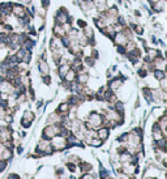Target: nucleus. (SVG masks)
<instances>
[{
	"label": "nucleus",
	"mask_w": 167,
	"mask_h": 179,
	"mask_svg": "<svg viewBox=\"0 0 167 179\" xmlns=\"http://www.w3.org/2000/svg\"><path fill=\"white\" fill-rule=\"evenodd\" d=\"M77 24H78V26L82 28V29L86 26V22H85V21H82V20H78V21H77Z\"/></svg>",
	"instance_id": "2eb2a0df"
},
{
	"label": "nucleus",
	"mask_w": 167,
	"mask_h": 179,
	"mask_svg": "<svg viewBox=\"0 0 167 179\" xmlns=\"http://www.w3.org/2000/svg\"><path fill=\"white\" fill-rule=\"evenodd\" d=\"M71 69V65L69 64H67V63H64V64H61L60 65V68H59V73H60V76L61 77H64L65 76V73Z\"/></svg>",
	"instance_id": "9b49d317"
},
{
	"label": "nucleus",
	"mask_w": 167,
	"mask_h": 179,
	"mask_svg": "<svg viewBox=\"0 0 167 179\" xmlns=\"http://www.w3.org/2000/svg\"><path fill=\"white\" fill-rule=\"evenodd\" d=\"M121 84H123V80L121 79H114L112 81H110V90L111 91L117 90L121 86Z\"/></svg>",
	"instance_id": "0eeeda50"
},
{
	"label": "nucleus",
	"mask_w": 167,
	"mask_h": 179,
	"mask_svg": "<svg viewBox=\"0 0 167 179\" xmlns=\"http://www.w3.org/2000/svg\"><path fill=\"white\" fill-rule=\"evenodd\" d=\"M11 156H12L11 151H9V149H6V151H4V152L2 153V156H0V158H2V161H7V159L11 158Z\"/></svg>",
	"instance_id": "ddd939ff"
},
{
	"label": "nucleus",
	"mask_w": 167,
	"mask_h": 179,
	"mask_svg": "<svg viewBox=\"0 0 167 179\" xmlns=\"http://www.w3.org/2000/svg\"><path fill=\"white\" fill-rule=\"evenodd\" d=\"M51 141V149L52 151H63L65 147H67V140L65 137L60 136V135H56V136H54Z\"/></svg>",
	"instance_id": "f03ea898"
},
{
	"label": "nucleus",
	"mask_w": 167,
	"mask_h": 179,
	"mask_svg": "<svg viewBox=\"0 0 167 179\" xmlns=\"http://www.w3.org/2000/svg\"><path fill=\"white\" fill-rule=\"evenodd\" d=\"M109 133H110V131H109V128H101L99 131L97 132V136H98V139L101 140V141H105V140L109 137Z\"/></svg>",
	"instance_id": "6e6552de"
},
{
	"label": "nucleus",
	"mask_w": 167,
	"mask_h": 179,
	"mask_svg": "<svg viewBox=\"0 0 167 179\" xmlns=\"http://www.w3.org/2000/svg\"><path fill=\"white\" fill-rule=\"evenodd\" d=\"M60 127L59 124H52V125H47V127L43 129V137L47 140H51L54 136H56L60 132Z\"/></svg>",
	"instance_id": "7ed1b4c3"
},
{
	"label": "nucleus",
	"mask_w": 167,
	"mask_h": 179,
	"mask_svg": "<svg viewBox=\"0 0 167 179\" xmlns=\"http://www.w3.org/2000/svg\"><path fill=\"white\" fill-rule=\"evenodd\" d=\"M81 179H93L91 174H84V177H81Z\"/></svg>",
	"instance_id": "dca6fc26"
},
{
	"label": "nucleus",
	"mask_w": 167,
	"mask_h": 179,
	"mask_svg": "<svg viewBox=\"0 0 167 179\" xmlns=\"http://www.w3.org/2000/svg\"><path fill=\"white\" fill-rule=\"evenodd\" d=\"M39 69H41V73L43 76H47L48 75L50 68H48V64L46 63V60H41V62H39Z\"/></svg>",
	"instance_id": "1a4fd4ad"
},
{
	"label": "nucleus",
	"mask_w": 167,
	"mask_h": 179,
	"mask_svg": "<svg viewBox=\"0 0 167 179\" xmlns=\"http://www.w3.org/2000/svg\"><path fill=\"white\" fill-rule=\"evenodd\" d=\"M76 76H77V73H76V71L73 69V68H71L69 71L65 73V76H64V79H65V81L67 83H73V81L76 80Z\"/></svg>",
	"instance_id": "423d86ee"
},
{
	"label": "nucleus",
	"mask_w": 167,
	"mask_h": 179,
	"mask_svg": "<svg viewBox=\"0 0 167 179\" xmlns=\"http://www.w3.org/2000/svg\"><path fill=\"white\" fill-rule=\"evenodd\" d=\"M68 21H69V14L67 13V11L64 8L59 9V12L55 14V22L59 25H65Z\"/></svg>",
	"instance_id": "20e7f679"
},
{
	"label": "nucleus",
	"mask_w": 167,
	"mask_h": 179,
	"mask_svg": "<svg viewBox=\"0 0 167 179\" xmlns=\"http://www.w3.org/2000/svg\"><path fill=\"white\" fill-rule=\"evenodd\" d=\"M154 77L157 80H163V79H166V73H165V71L163 69H158L157 68L155 71H154Z\"/></svg>",
	"instance_id": "f8f14e48"
},
{
	"label": "nucleus",
	"mask_w": 167,
	"mask_h": 179,
	"mask_svg": "<svg viewBox=\"0 0 167 179\" xmlns=\"http://www.w3.org/2000/svg\"><path fill=\"white\" fill-rule=\"evenodd\" d=\"M103 123V117L99 114V113H91L87 118V122H86V127L89 129H94V128H98L101 127Z\"/></svg>",
	"instance_id": "f257e3e1"
},
{
	"label": "nucleus",
	"mask_w": 167,
	"mask_h": 179,
	"mask_svg": "<svg viewBox=\"0 0 167 179\" xmlns=\"http://www.w3.org/2000/svg\"><path fill=\"white\" fill-rule=\"evenodd\" d=\"M148 179H154V178H148Z\"/></svg>",
	"instance_id": "a211bd4d"
},
{
	"label": "nucleus",
	"mask_w": 167,
	"mask_h": 179,
	"mask_svg": "<svg viewBox=\"0 0 167 179\" xmlns=\"http://www.w3.org/2000/svg\"><path fill=\"white\" fill-rule=\"evenodd\" d=\"M41 4H42V7H43V8H47V7H48V4H50V0H42Z\"/></svg>",
	"instance_id": "4468645a"
},
{
	"label": "nucleus",
	"mask_w": 167,
	"mask_h": 179,
	"mask_svg": "<svg viewBox=\"0 0 167 179\" xmlns=\"http://www.w3.org/2000/svg\"><path fill=\"white\" fill-rule=\"evenodd\" d=\"M12 13H13L17 18H22V17L28 16L26 8L22 7L21 4H12Z\"/></svg>",
	"instance_id": "39448f33"
},
{
	"label": "nucleus",
	"mask_w": 167,
	"mask_h": 179,
	"mask_svg": "<svg viewBox=\"0 0 167 179\" xmlns=\"http://www.w3.org/2000/svg\"><path fill=\"white\" fill-rule=\"evenodd\" d=\"M32 0H22V3H25V4H28V3H30Z\"/></svg>",
	"instance_id": "f3484780"
},
{
	"label": "nucleus",
	"mask_w": 167,
	"mask_h": 179,
	"mask_svg": "<svg viewBox=\"0 0 167 179\" xmlns=\"http://www.w3.org/2000/svg\"><path fill=\"white\" fill-rule=\"evenodd\" d=\"M69 103L68 102H64V103H61L60 106H59V109H58V114H68V111H69Z\"/></svg>",
	"instance_id": "9d476101"
}]
</instances>
